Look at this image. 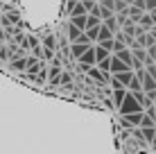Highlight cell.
Instances as JSON below:
<instances>
[{"instance_id":"obj_1","label":"cell","mask_w":156,"mask_h":154,"mask_svg":"<svg viewBox=\"0 0 156 154\" xmlns=\"http://www.w3.org/2000/svg\"><path fill=\"white\" fill-rule=\"evenodd\" d=\"M90 45H95V43H70V55H73V59H82L84 57V52L88 50Z\"/></svg>"},{"instance_id":"obj_2","label":"cell","mask_w":156,"mask_h":154,"mask_svg":"<svg viewBox=\"0 0 156 154\" xmlns=\"http://www.w3.org/2000/svg\"><path fill=\"white\" fill-rule=\"evenodd\" d=\"M70 23L75 25V27H79L82 32H86V25H88V14H84V16H73Z\"/></svg>"},{"instance_id":"obj_3","label":"cell","mask_w":156,"mask_h":154,"mask_svg":"<svg viewBox=\"0 0 156 154\" xmlns=\"http://www.w3.org/2000/svg\"><path fill=\"white\" fill-rule=\"evenodd\" d=\"M113 52H109L104 45H100V43H95V57H98V61H102V59H106V57H111Z\"/></svg>"}]
</instances>
